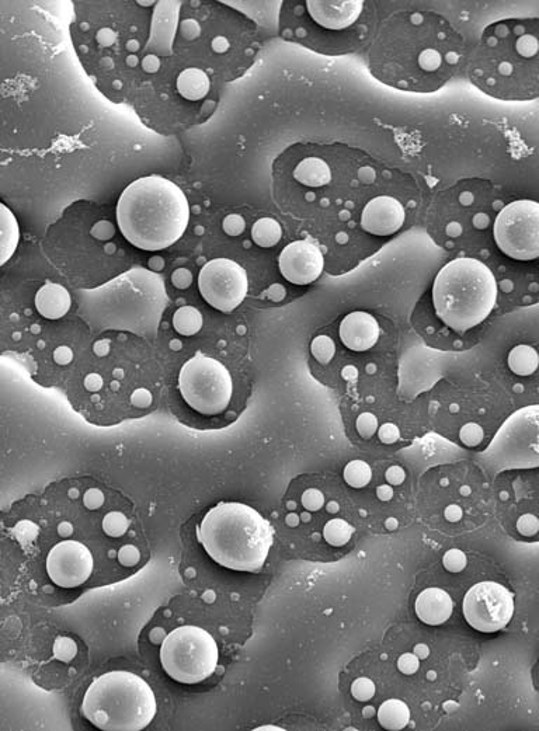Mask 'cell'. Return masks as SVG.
<instances>
[{
	"mask_svg": "<svg viewBox=\"0 0 539 731\" xmlns=\"http://www.w3.org/2000/svg\"><path fill=\"white\" fill-rule=\"evenodd\" d=\"M219 650L214 637L198 626H182L163 640L161 663L169 677L182 684H200L217 670Z\"/></svg>",
	"mask_w": 539,
	"mask_h": 731,
	"instance_id": "5",
	"label": "cell"
},
{
	"mask_svg": "<svg viewBox=\"0 0 539 731\" xmlns=\"http://www.w3.org/2000/svg\"><path fill=\"white\" fill-rule=\"evenodd\" d=\"M351 692L358 701H368L374 696L375 685L367 678H360V680L354 682Z\"/></svg>",
	"mask_w": 539,
	"mask_h": 731,
	"instance_id": "28",
	"label": "cell"
},
{
	"mask_svg": "<svg viewBox=\"0 0 539 731\" xmlns=\"http://www.w3.org/2000/svg\"><path fill=\"white\" fill-rule=\"evenodd\" d=\"M379 723L387 730L398 731L405 729L409 724L410 710L406 703L399 699H391L382 703L378 710Z\"/></svg>",
	"mask_w": 539,
	"mask_h": 731,
	"instance_id": "21",
	"label": "cell"
},
{
	"mask_svg": "<svg viewBox=\"0 0 539 731\" xmlns=\"http://www.w3.org/2000/svg\"><path fill=\"white\" fill-rule=\"evenodd\" d=\"M198 288L212 308L231 313L248 297V273L234 260L214 259L201 268Z\"/></svg>",
	"mask_w": 539,
	"mask_h": 731,
	"instance_id": "9",
	"label": "cell"
},
{
	"mask_svg": "<svg viewBox=\"0 0 539 731\" xmlns=\"http://www.w3.org/2000/svg\"><path fill=\"white\" fill-rule=\"evenodd\" d=\"M152 66H155V69L159 68L158 59H156L155 57L146 58L145 65H144V68L146 69V71L155 72V71H153Z\"/></svg>",
	"mask_w": 539,
	"mask_h": 731,
	"instance_id": "33",
	"label": "cell"
},
{
	"mask_svg": "<svg viewBox=\"0 0 539 731\" xmlns=\"http://www.w3.org/2000/svg\"><path fill=\"white\" fill-rule=\"evenodd\" d=\"M302 504H304L306 510L318 511L325 504V497L319 490L311 489L305 492L304 497H302Z\"/></svg>",
	"mask_w": 539,
	"mask_h": 731,
	"instance_id": "29",
	"label": "cell"
},
{
	"mask_svg": "<svg viewBox=\"0 0 539 731\" xmlns=\"http://www.w3.org/2000/svg\"><path fill=\"white\" fill-rule=\"evenodd\" d=\"M495 274L482 261L459 257L445 264L433 285L437 316L457 333L481 325L497 302Z\"/></svg>",
	"mask_w": 539,
	"mask_h": 731,
	"instance_id": "3",
	"label": "cell"
},
{
	"mask_svg": "<svg viewBox=\"0 0 539 731\" xmlns=\"http://www.w3.org/2000/svg\"><path fill=\"white\" fill-rule=\"evenodd\" d=\"M198 542L214 562L235 572L263 569L274 542V529L255 508L221 501L197 527Z\"/></svg>",
	"mask_w": 539,
	"mask_h": 731,
	"instance_id": "2",
	"label": "cell"
},
{
	"mask_svg": "<svg viewBox=\"0 0 539 731\" xmlns=\"http://www.w3.org/2000/svg\"><path fill=\"white\" fill-rule=\"evenodd\" d=\"M415 609L420 621L427 625L438 626L450 619L454 602L450 594L441 588H427L417 597Z\"/></svg>",
	"mask_w": 539,
	"mask_h": 731,
	"instance_id": "16",
	"label": "cell"
},
{
	"mask_svg": "<svg viewBox=\"0 0 539 731\" xmlns=\"http://www.w3.org/2000/svg\"><path fill=\"white\" fill-rule=\"evenodd\" d=\"M179 389L191 409L204 416H217L228 409L234 384L224 364L197 353L183 365Z\"/></svg>",
	"mask_w": 539,
	"mask_h": 731,
	"instance_id": "7",
	"label": "cell"
},
{
	"mask_svg": "<svg viewBox=\"0 0 539 731\" xmlns=\"http://www.w3.org/2000/svg\"><path fill=\"white\" fill-rule=\"evenodd\" d=\"M496 245L514 260L530 261L539 256V204L514 201L500 211L493 226Z\"/></svg>",
	"mask_w": 539,
	"mask_h": 731,
	"instance_id": "8",
	"label": "cell"
},
{
	"mask_svg": "<svg viewBox=\"0 0 539 731\" xmlns=\"http://www.w3.org/2000/svg\"><path fill=\"white\" fill-rule=\"evenodd\" d=\"M354 534V528L350 524H347L344 520H332L326 524L323 536H325L326 542L332 546H343L350 541L351 535Z\"/></svg>",
	"mask_w": 539,
	"mask_h": 731,
	"instance_id": "25",
	"label": "cell"
},
{
	"mask_svg": "<svg viewBox=\"0 0 539 731\" xmlns=\"http://www.w3.org/2000/svg\"><path fill=\"white\" fill-rule=\"evenodd\" d=\"M406 212L394 197L374 198L364 208L361 226L365 232L375 236L394 235L405 224Z\"/></svg>",
	"mask_w": 539,
	"mask_h": 731,
	"instance_id": "13",
	"label": "cell"
},
{
	"mask_svg": "<svg viewBox=\"0 0 539 731\" xmlns=\"http://www.w3.org/2000/svg\"><path fill=\"white\" fill-rule=\"evenodd\" d=\"M189 219L186 194L161 176L135 180L117 204V222L124 238L146 252L175 245L186 232Z\"/></svg>",
	"mask_w": 539,
	"mask_h": 731,
	"instance_id": "1",
	"label": "cell"
},
{
	"mask_svg": "<svg viewBox=\"0 0 539 731\" xmlns=\"http://www.w3.org/2000/svg\"><path fill=\"white\" fill-rule=\"evenodd\" d=\"M509 364L511 371L518 375H530L537 370V351L528 346H520L511 351Z\"/></svg>",
	"mask_w": 539,
	"mask_h": 731,
	"instance_id": "23",
	"label": "cell"
},
{
	"mask_svg": "<svg viewBox=\"0 0 539 731\" xmlns=\"http://www.w3.org/2000/svg\"><path fill=\"white\" fill-rule=\"evenodd\" d=\"M93 566L95 562L88 546L78 541L58 543L47 558L48 576L62 588L82 586L92 576Z\"/></svg>",
	"mask_w": 539,
	"mask_h": 731,
	"instance_id": "11",
	"label": "cell"
},
{
	"mask_svg": "<svg viewBox=\"0 0 539 731\" xmlns=\"http://www.w3.org/2000/svg\"><path fill=\"white\" fill-rule=\"evenodd\" d=\"M71 295L62 285L47 283L36 295V308L48 319H59L71 308Z\"/></svg>",
	"mask_w": 539,
	"mask_h": 731,
	"instance_id": "17",
	"label": "cell"
},
{
	"mask_svg": "<svg viewBox=\"0 0 539 731\" xmlns=\"http://www.w3.org/2000/svg\"><path fill=\"white\" fill-rule=\"evenodd\" d=\"M177 89L184 99L197 102V100L204 99L210 92V78L201 69L189 68L180 73L177 78Z\"/></svg>",
	"mask_w": 539,
	"mask_h": 731,
	"instance_id": "19",
	"label": "cell"
},
{
	"mask_svg": "<svg viewBox=\"0 0 539 731\" xmlns=\"http://www.w3.org/2000/svg\"><path fill=\"white\" fill-rule=\"evenodd\" d=\"M309 15L319 26L326 30H344L353 26L358 17L363 13V2L358 0H347V2H315L306 3Z\"/></svg>",
	"mask_w": 539,
	"mask_h": 731,
	"instance_id": "14",
	"label": "cell"
},
{
	"mask_svg": "<svg viewBox=\"0 0 539 731\" xmlns=\"http://www.w3.org/2000/svg\"><path fill=\"white\" fill-rule=\"evenodd\" d=\"M340 339L344 346L353 351H367L377 344L379 325L377 319L367 312H353L340 325Z\"/></svg>",
	"mask_w": 539,
	"mask_h": 731,
	"instance_id": "15",
	"label": "cell"
},
{
	"mask_svg": "<svg viewBox=\"0 0 539 731\" xmlns=\"http://www.w3.org/2000/svg\"><path fill=\"white\" fill-rule=\"evenodd\" d=\"M513 614V593L495 581L476 584L465 595V619L479 632H499L509 625Z\"/></svg>",
	"mask_w": 539,
	"mask_h": 731,
	"instance_id": "10",
	"label": "cell"
},
{
	"mask_svg": "<svg viewBox=\"0 0 539 731\" xmlns=\"http://www.w3.org/2000/svg\"><path fill=\"white\" fill-rule=\"evenodd\" d=\"M372 472L370 466L363 461H353L344 469V479L353 487H364L370 483Z\"/></svg>",
	"mask_w": 539,
	"mask_h": 731,
	"instance_id": "26",
	"label": "cell"
},
{
	"mask_svg": "<svg viewBox=\"0 0 539 731\" xmlns=\"http://www.w3.org/2000/svg\"><path fill=\"white\" fill-rule=\"evenodd\" d=\"M283 236V229L277 221L271 218H263L253 225L252 238L257 245L262 247L276 246Z\"/></svg>",
	"mask_w": 539,
	"mask_h": 731,
	"instance_id": "22",
	"label": "cell"
},
{
	"mask_svg": "<svg viewBox=\"0 0 539 731\" xmlns=\"http://www.w3.org/2000/svg\"><path fill=\"white\" fill-rule=\"evenodd\" d=\"M399 667H401L403 673L412 674L415 673L417 667H419V663H417L415 656L408 654V656L402 657L401 661H399Z\"/></svg>",
	"mask_w": 539,
	"mask_h": 731,
	"instance_id": "32",
	"label": "cell"
},
{
	"mask_svg": "<svg viewBox=\"0 0 539 731\" xmlns=\"http://www.w3.org/2000/svg\"><path fill=\"white\" fill-rule=\"evenodd\" d=\"M20 242V226L12 210L0 201V267L16 253Z\"/></svg>",
	"mask_w": 539,
	"mask_h": 731,
	"instance_id": "18",
	"label": "cell"
},
{
	"mask_svg": "<svg viewBox=\"0 0 539 731\" xmlns=\"http://www.w3.org/2000/svg\"><path fill=\"white\" fill-rule=\"evenodd\" d=\"M357 428L363 437H371L375 433V430H377V420L371 414H363L358 419Z\"/></svg>",
	"mask_w": 539,
	"mask_h": 731,
	"instance_id": "30",
	"label": "cell"
},
{
	"mask_svg": "<svg viewBox=\"0 0 539 731\" xmlns=\"http://www.w3.org/2000/svg\"><path fill=\"white\" fill-rule=\"evenodd\" d=\"M224 228L229 235H241L243 229H245V221L239 215H229L225 219Z\"/></svg>",
	"mask_w": 539,
	"mask_h": 731,
	"instance_id": "31",
	"label": "cell"
},
{
	"mask_svg": "<svg viewBox=\"0 0 539 731\" xmlns=\"http://www.w3.org/2000/svg\"><path fill=\"white\" fill-rule=\"evenodd\" d=\"M173 323H175L177 332L191 336V334H196L203 326V316L196 308L184 306L175 313Z\"/></svg>",
	"mask_w": 539,
	"mask_h": 731,
	"instance_id": "24",
	"label": "cell"
},
{
	"mask_svg": "<svg viewBox=\"0 0 539 731\" xmlns=\"http://www.w3.org/2000/svg\"><path fill=\"white\" fill-rule=\"evenodd\" d=\"M538 406L525 407L510 417L489 448L481 464L490 473L538 466Z\"/></svg>",
	"mask_w": 539,
	"mask_h": 731,
	"instance_id": "6",
	"label": "cell"
},
{
	"mask_svg": "<svg viewBox=\"0 0 539 731\" xmlns=\"http://www.w3.org/2000/svg\"><path fill=\"white\" fill-rule=\"evenodd\" d=\"M285 280L295 285H308L321 277L325 259L311 239L297 240L285 247L278 259Z\"/></svg>",
	"mask_w": 539,
	"mask_h": 731,
	"instance_id": "12",
	"label": "cell"
},
{
	"mask_svg": "<svg viewBox=\"0 0 539 731\" xmlns=\"http://www.w3.org/2000/svg\"><path fill=\"white\" fill-rule=\"evenodd\" d=\"M336 353L335 343L328 336H319L312 343V354L322 364H328Z\"/></svg>",
	"mask_w": 539,
	"mask_h": 731,
	"instance_id": "27",
	"label": "cell"
},
{
	"mask_svg": "<svg viewBox=\"0 0 539 731\" xmlns=\"http://www.w3.org/2000/svg\"><path fill=\"white\" fill-rule=\"evenodd\" d=\"M82 712L97 729L144 730L158 712L148 682L128 671H111L96 678L83 698Z\"/></svg>",
	"mask_w": 539,
	"mask_h": 731,
	"instance_id": "4",
	"label": "cell"
},
{
	"mask_svg": "<svg viewBox=\"0 0 539 731\" xmlns=\"http://www.w3.org/2000/svg\"><path fill=\"white\" fill-rule=\"evenodd\" d=\"M299 183L308 187H323L332 180V172L325 160L308 158L302 160L294 173Z\"/></svg>",
	"mask_w": 539,
	"mask_h": 731,
	"instance_id": "20",
	"label": "cell"
}]
</instances>
